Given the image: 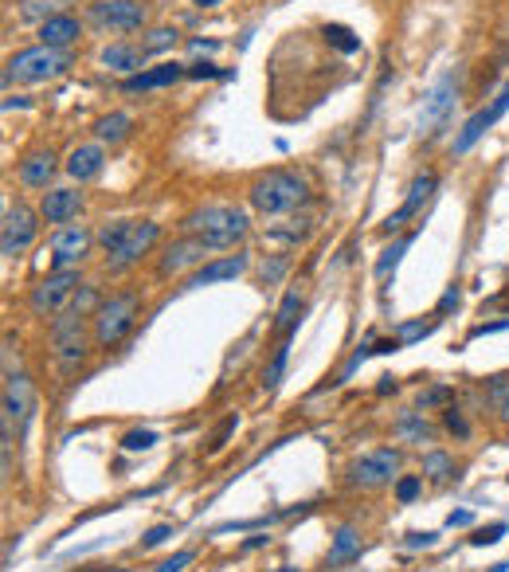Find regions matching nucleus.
<instances>
[{
	"label": "nucleus",
	"mask_w": 509,
	"mask_h": 572,
	"mask_svg": "<svg viewBox=\"0 0 509 572\" xmlns=\"http://www.w3.org/2000/svg\"><path fill=\"white\" fill-rule=\"evenodd\" d=\"M67 67H71V55L59 52V47H47V43L24 47V52H16L5 63V87H8V82H47V79H59Z\"/></svg>",
	"instance_id": "5"
},
{
	"label": "nucleus",
	"mask_w": 509,
	"mask_h": 572,
	"mask_svg": "<svg viewBox=\"0 0 509 572\" xmlns=\"http://www.w3.org/2000/svg\"><path fill=\"white\" fill-rule=\"evenodd\" d=\"M458 306V286H451V291L443 294V302H439V310H435V314H447V310H455Z\"/></svg>",
	"instance_id": "46"
},
{
	"label": "nucleus",
	"mask_w": 509,
	"mask_h": 572,
	"mask_svg": "<svg viewBox=\"0 0 509 572\" xmlns=\"http://www.w3.org/2000/svg\"><path fill=\"white\" fill-rule=\"evenodd\" d=\"M188 79V67L184 63H157V67H149V71H137V75H129L122 87L126 91H161V87H173V82H181Z\"/></svg>",
	"instance_id": "21"
},
{
	"label": "nucleus",
	"mask_w": 509,
	"mask_h": 572,
	"mask_svg": "<svg viewBox=\"0 0 509 572\" xmlns=\"http://www.w3.org/2000/svg\"><path fill=\"white\" fill-rule=\"evenodd\" d=\"M196 8H216V5H223V0H193Z\"/></svg>",
	"instance_id": "48"
},
{
	"label": "nucleus",
	"mask_w": 509,
	"mask_h": 572,
	"mask_svg": "<svg viewBox=\"0 0 509 572\" xmlns=\"http://www.w3.org/2000/svg\"><path fill=\"white\" fill-rule=\"evenodd\" d=\"M302 302H306V286H290L287 298H282V306H278V314H275V333H294V326H298V314H302Z\"/></svg>",
	"instance_id": "28"
},
{
	"label": "nucleus",
	"mask_w": 509,
	"mask_h": 572,
	"mask_svg": "<svg viewBox=\"0 0 509 572\" xmlns=\"http://www.w3.org/2000/svg\"><path fill=\"white\" fill-rule=\"evenodd\" d=\"M141 318V291H118L110 298H102V306L90 318V341L94 349L110 353L114 345H122L129 338V329Z\"/></svg>",
	"instance_id": "2"
},
{
	"label": "nucleus",
	"mask_w": 509,
	"mask_h": 572,
	"mask_svg": "<svg viewBox=\"0 0 509 572\" xmlns=\"http://www.w3.org/2000/svg\"><path fill=\"white\" fill-rule=\"evenodd\" d=\"M392 435L400 439V443L419 447V443H431L435 439V427L423 420V412H400L396 424H392Z\"/></svg>",
	"instance_id": "24"
},
{
	"label": "nucleus",
	"mask_w": 509,
	"mask_h": 572,
	"mask_svg": "<svg viewBox=\"0 0 509 572\" xmlns=\"http://www.w3.org/2000/svg\"><path fill=\"white\" fill-rule=\"evenodd\" d=\"M486 400H490L494 415H498L502 424H509V377H505V373L486 380Z\"/></svg>",
	"instance_id": "30"
},
{
	"label": "nucleus",
	"mask_w": 509,
	"mask_h": 572,
	"mask_svg": "<svg viewBox=\"0 0 509 572\" xmlns=\"http://www.w3.org/2000/svg\"><path fill=\"white\" fill-rule=\"evenodd\" d=\"M59 157L52 149H32V153H24L20 165H16V176H20V185L24 188H47V181L55 176V165Z\"/></svg>",
	"instance_id": "20"
},
{
	"label": "nucleus",
	"mask_w": 509,
	"mask_h": 572,
	"mask_svg": "<svg viewBox=\"0 0 509 572\" xmlns=\"http://www.w3.org/2000/svg\"><path fill=\"white\" fill-rule=\"evenodd\" d=\"M153 443H157V435H153V432H141V427H137V432H126V435H122V447H126V451H149Z\"/></svg>",
	"instance_id": "37"
},
{
	"label": "nucleus",
	"mask_w": 509,
	"mask_h": 572,
	"mask_svg": "<svg viewBox=\"0 0 509 572\" xmlns=\"http://www.w3.org/2000/svg\"><path fill=\"white\" fill-rule=\"evenodd\" d=\"M443 427H447L451 435H458V439H467V435H470L467 415H463V408H455V404H451V408H443Z\"/></svg>",
	"instance_id": "35"
},
{
	"label": "nucleus",
	"mask_w": 509,
	"mask_h": 572,
	"mask_svg": "<svg viewBox=\"0 0 509 572\" xmlns=\"http://www.w3.org/2000/svg\"><path fill=\"white\" fill-rule=\"evenodd\" d=\"M47 338H52V361L63 377L79 373L82 361H87L90 345H87V314H79V310H63V314L52 318V326H47Z\"/></svg>",
	"instance_id": "4"
},
{
	"label": "nucleus",
	"mask_w": 509,
	"mask_h": 572,
	"mask_svg": "<svg viewBox=\"0 0 509 572\" xmlns=\"http://www.w3.org/2000/svg\"><path fill=\"white\" fill-rule=\"evenodd\" d=\"M435 533H408V549H431Z\"/></svg>",
	"instance_id": "44"
},
{
	"label": "nucleus",
	"mask_w": 509,
	"mask_h": 572,
	"mask_svg": "<svg viewBox=\"0 0 509 572\" xmlns=\"http://www.w3.org/2000/svg\"><path fill=\"white\" fill-rule=\"evenodd\" d=\"M79 35H82V24L71 16V12H63V16H52L47 24H40V43L59 47V52H67V47L75 43Z\"/></svg>",
	"instance_id": "23"
},
{
	"label": "nucleus",
	"mask_w": 509,
	"mask_h": 572,
	"mask_svg": "<svg viewBox=\"0 0 509 572\" xmlns=\"http://www.w3.org/2000/svg\"><path fill=\"white\" fill-rule=\"evenodd\" d=\"M502 533H505V526L498 521V526H490V529H478L470 541H475V545H494V541H502Z\"/></svg>",
	"instance_id": "41"
},
{
	"label": "nucleus",
	"mask_w": 509,
	"mask_h": 572,
	"mask_svg": "<svg viewBox=\"0 0 509 572\" xmlns=\"http://www.w3.org/2000/svg\"><path fill=\"white\" fill-rule=\"evenodd\" d=\"M176 40H181L176 28H153L141 47H146V55H157V52H169V47H176Z\"/></svg>",
	"instance_id": "33"
},
{
	"label": "nucleus",
	"mask_w": 509,
	"mask_h": 572,
	"mask_svg": "<svg viewBox=\"0 0 509 572\" xmlns=\"http://www.w3.org/2000/svg\"><path fill=\"white\" fill-rule=\"evenodd\" d=\"M408 243H411V235H404V240H400V243L392 247V252H384V259H381V263H376V275H381V279H384V275H388V271H392V267L400 263V252H404V247H408Z\"/></svg>",
	"instance_id": "39"
},
{
	"label": "nucleus",
	"mask_w": 509,
	"mask_h": 572,
	"mask_svg": "<svg viewBox=\"0 0 509 572\" xmlns=\"http://www.w3.org/2000/svg\"><path fill=\"white\" fill-rule=\"evenodd\" d=\"M79 271H52V275H43L40 282L32 286V294H28V310L35 318H55V314H63V310L75 302V294H79Z\"/></svg>",
	"instance_id": "7"
},
{
	"label": "nucleus",
	"mask_w": 509,
	"mask_h": 572,
	"mask_svg": "<svg viewBox=\"0 0 509 572\" xmlns=\"http://www.w3.org/2000/svg\"><path fill=\"white\" fill-rule=\"evenodd\" d=\"M505 568H509V565H494V568H490V572H505Z\"/></svg>",
	"instance_id": "49"
},
{
	"label": "nucleus",
	"mask_w": 509,
	"mask_h": 572,
	"mask_svg": "<svg viewBox=\"0 0 509 572\" xmlns=\"http://www.w3.org/2000/svg\"><path fill=\"white\" fill-rule=\"evenodd\" d=\"M40 212H32L28 205H8L5 208V224H0V255L16 259L35 243L40 235Z\"/></svg>",
	"instance_id": "9"
},
{
	"label": "nucleus",
	"mask_w": 509,
	"mask_h": 572,
	"mask_svg": "<svg viewBox=\"0 0 509 572\" xmlns=\"http://www.w3.org/2000/svg\"><path fill=\"white\" fill-rule=\"evenodd\" d=\"M141 63H146V47H134V43H110L102 47V67L106 71H118V75H137Z\"/></svg>",
	"instance_id": "22"
},
{
	"label": "nucleus",
	"mask_w": 509,
	"mask_h": 572,
	"mask_svg": "<svg viewBox=\"0 0 509 572\" xmlns=\"http://www.w3.org/2000/svg\"><path fill=\"white\" fill-rule=\"evenodd\" d=\"M509 110V82H505V87H502V94H498V99H494L490 106H482V110L475 114V118H470V122L463 126V134H458L455 138V146H451V153H458V157H463V153L470 149V146H475V141L482 138V134H486V129L494 126V122H498V118Z\"/></svg>",
	"instance_id": "16"
},
{
	"label": "nucleus",
	"mask_w": 509,
	"mask_h": 572,
	"mask_svg": "<svg viewBox=\"0 0 509 572\" xmlns=\"http://www.w3.org/2000/svg\"><path fill=\"white\" fill-rule=\"evenodd\" d=\"M82 212V193L71 185H59V188H47L40 196V216L43 224H55V228H67L71 220H75Z\"/></svg>",
	"instance_id": "15"
},
{
	"label": "nucleus",
	"mask_w": 509,
	"mask_h": 572,
	"mask_svg": "<svg viewBox=\"0 0 509 572\" xmlns=\"http://www.w3.org/2000/svg\"><path fill=\"white\" fill-rule=\"evenodd\" d=\"M193 549H181V553H173V557H165V561L157 565V568H153V572H181L184 565H193Z\"/></svg>",
	"instance_id": "38"
},
{
	"label": "nucleus",
	"mask_w": 509,
	"mask_h": 572,
	"mask_svg": "<svg viewBox=\"0 0 509 572\" xmlns=\"http://www.w3.org/2000/svg\"><path fill=\"white\" fill-rule=\"evenodd\" d=\"M223 71L220 67H212V63H196V67H188V79H220Z\"/></svg>",
	"instance_id": "43"
},
{
	"label": "nucleus",
	"mask_w": 509,
	"mask_h": 572,
	"mask_svg": "<svg viewBox=\"0 0 509 572\" xmlns=\"http://www.w3.org/2000/svg\"><path fill=\"white\" fill-rule=\"evenodd\" d=\"M208 252H212V247L200 243L196 235H181V240H173V243L161 252L157 275H161V279H176V275H184V271L204 267V263H208Z\"/></svg>",
	"instance_id": "12"
},
{
	"label": "nucleus",
	"mask_w": 509,
	"mask_h": 572,
	"mask_svg": "<svg viewBox=\"0 0 509 572\" xmlns=\"http://www.w3.org/2000/svg\"><path fill=\"white\" fill-rule=\"evenodd\" d=\"M419 471H423V479L435 482V486H447V482L458 479V462L447 455V451H428L419 462Z\"/></svg>",
	"instance_id": "27"
},
{
	"label": "nucleus",
	"mask_w": 509,
	"mask_h": 572,
	"mask_svg": "<svg viewBox=\"0 0 509 572\" xmlns=\"http://www.w3.org/2000/svg\"><path fill=\"white\" fill-rule=\"evenodd\" d=\"M290 338H294V333H287V338L278 341V349L270 353V361L263 365V388H275L278 380H282V373H287V361H290Z\"/></svg>",
	"instance_id": "29"
},
{
	"label": "nucleus",
	"mask_w": 509,
	"mask_h": 572,
	"mask_svg": "<svg viewBox=\"0 0 509 572\" xmlns=\"http://www.w3.org/2000/svg\"><path fill=\"white\" fill-rule=\"evenodd\" d=\"M439 326V314L428 318V321H408V326H400V341H416V338H428V333Z\"/></svg>",
	"instance_id": "36"
},
{
	"label": "nucleus",
	"mask_w": 509,
	"mask_h": 572,
	"mask_svg": "<svg viewBox=\"0 0 509 572\" xmlns=\"http://www.w3.org/2000/svg\"><path fill=\"white\" fill-rule=\"evenodd\" d=\"M364 541H361V529L353 521H341V526L329 533V549H325V568H341V565H353L361 557Z\"/></svg>",
	"instance_id": "17"
},
{
	"label": "nucleus",
	"mask_w": 509,
	"mask_h": 572,
	"mask_svg": "<svg viewBox=\"0 0 509 572\" xmlns=\"http://www.w3.org/2000/svg\"><path fill=\"white\" fill-rule=\"evenodd\" d=\"M247 271V255L235 252V255H220V259H208L204 267H196L188 275L184 286H212V282H228V279H240Z\"/></svg>",
	"instance_id": "19"
},
{
	"label": "nucleus",
	"mask_w": 509,
	"mask_h": 572,
	"mask_svg": "<svg viewBox=\"0 0 509 572\" xmlns=\"http://www.w3.org/2000/svg\"><path fill=\"white\" fill-rule=\"evenodd\" d=\"M99 243L87 224H67L52 235V271H79V263L90 255V247Z\"/></svg>",
	"instance_id": "10"
},
{
	"label": "nucleus",
	"mask_w": 509,
	"mask_h": 572,
	"mask_svg": "<svg viewBox=\"0 0 509 572\" xmlns=\"http://www.w3.org/2000/svg\"><path fill=\"white\" fill-rule=\"evenodd\" d=\"M287 271V259H275L270 267H263V286H270V282H278V275Z\"/></svg>",
	"instance_id": "45"
},
{
	"label": "nucleus",
	"mask_w": 509,
	"mask_h": 572,
	"mask_svg": "<svg viewBox=\"0 0 509 572\" xmlns=\"http://www.w3.org/2000/svg\"><path fill=\"white\" fill-rule=\"evenodd\" d=\"M102 165H106V146L102 141H87V146H75L67 153V161H63V169L71 181H94V176L102 173Z\"/></svg>",
	"instance_id": "18"
},
{
	"label": "nucleus",
	"mask_w": 509,
	"mask_h": 572,
	"mask_svg": "<svg viewBox=\"0 0 509 572\" xmlns=\"http://www.w3.org/2000/svg\"><path fill=\"white\" fill-rule=\"evenodd\" d=\"M247 200H251V208L263 212V216H282V212H294L310 200V185L290 169H270V173L251 181Z\"/></svg>",
	"instance_id": "3"
},
{
	"label": "nucleus",
	"mask_w": 509,
	"mask_h": 572,
	"mask_svg": "<svg viewBox=\"0 0 509 572\" xmlns=\"http://www.w3.org/2000/svg\"><path fill=\"white\" fill-rule=\"evenodd\" d=\"M90 20L110 32H137L146 28L149 8L141 0H90Z\"/></svg>",
	"instance_id": "11"
},
{
	"label": "nucleus",
	"mask_w": 509,
	"mask_h": 572,
	"mask_svg": "<svg viewBox=\"0 0 509 572\" xmlns=\"http://www.w3.org/2000/svg\"><path fill=\"white\" fill-rule=\"evenodd\" d=\"M165 538H173V526H153L146 538H141V549H157Z\"/></svg>",
	"instance_id": "40"
},
{
	"label": "nucleus",
	"mask_w": 509,
	"mask_h": 572,
	"mask_svg": "<svg viewBox=\"0 0 509 572\" xmlns=\"http://www.w3.org/2000/svg\"><path fill=\"white\" fill-rule=\"evenodd\" d=\"M67 0H20V16L24 20H40L47 24L52 16H63Z\"/></svg>",
	"instance_id": "31"
},
{
	"label": "nucleus",
	"mask_w": 509,
	"mask_h": 572,
	"mask_svg": "<svg viewBox=\"0 0 509 572\" xmlns=\"http://www.w3.org/2000/svg\"><path fill=\"white\" fill-rule=\"evenodd\" d=\"M161 240V224H153V220H134L129 224V232L118 240V247H110L106 252V271L110 275H122V271L129 267H137L141 259H146L153 247H157Z\"/></svg>",
	"instance_id": "8"
},
{
	"label": "nucleus",
	"mask_w": 509,
	"mask_h": 572,
	"mask_svg": "<svg viewBox=\"0 0 509 572\" xmlns=\"http://www.w3.org/2000/svg\"><path fill=\"white\" fill-rule=\"evenodd\" d=\"M451 102H455V75H447V79L435 82V91L428 94V106H423V114H419V129L439 122V118L451 110Z\"/></svg>",
	"instance_id": "25"
},
{
	"label": "nucleus",
	"mask_w": 509,
	"mask_h": 572,
	"mask_svg": "<svg viewBox=\"0 0 509 572\" xmlns=\"http://www.w3.org/2000/svg\"><path fill=\"white\" fill-rule=\"evenodd\" d=\"M447 526H470V514H467V510H458V514L447 518Z\"/></svg>",
	"instance_id": "47"
},
{
	"label": "nucleus",
	"mask_w": 509,
	"mask_h": 572,
	"mask_svg": "<svg viewBox=\"0 0 509 572\" xmlns=\"http://www.w3.org/2000/svg\"><path fill=\"white\" fill-rule=\"evenodd\" d=\"M134 134V118L114 110V114H102L99 122H94V138L102 141V146H122V141Z\"/></svg>",
	"instance_id": "26"
},
{
	"label": "nucleus",
	"mask_w": 509,
	"mask_h": 572,
	"mask_svg": "<svg viewBox=\"0 0 509 572\" xmlns=\"http://www.w3.org/2000/svg\"><path fill=\"white\" fill-rule=\"evenodd\" d=\"M392 494H396V502H416V498L423 494V474H400L396 486H392Z\"/></svg>",
	"instance_id": "32"
},
{
	"label": "nucleus",
	"mask_w": 509,
	"mask_h": 572,
	"mask_svg": "<svg viewBox=\"0 0 509 572\" xmlns=\"http://www.w3.org/2000/svg\"><path fill=\"white\" fill-rule=\"evenodd\" d=\"M435 185H439V176H435L431 169H423L416 181H411V188H408V196H404V205H400L392 216H388L384 224H381V232L384 235H400L404 232V224L411 220V216H419V208L431 200V193H435Z\"/></svg>",
	"instance_id": "14"
},
{
	"label": "nucleus",
	"mask_w": 509,
	"mask_h": 572,
	"mask_svg": "<svg viewBox=\"0 0 509 572\" xmlns=\"http://www.w3.org/2000/svg\"><path fill=\"white\" fill-rule=\"evenodd\" d=\"M325 40L334 43V47H341V52H357V47H361L357 35H353L349 28H341V24H329V28H325Z\"/></svg>",
	"instance_id": "34"
},
{
	"label": "nucleus",
	"mask_w": 509,
	"mask_h": 572,
	"mask_svg": "<svg viewBox=\"0 0 509 572\" xmlns=\"http://www.w3.org/2000/svg\"><path fill=\"white\" fill-rule=\"evenodd\" d=\"M32 408H35V396H32L28 373H20V368L16 373H5V424H12L24 435L32 420Z\"/></svg>",
	"instance_id": "13"
},
{
	"label": "nucleus",
	"mask_w": 509,
	"mask_h": 572,
	"mask_svg": "<svg viewBox=\"0 0 509 572\" xmlns=\"http://www.w3.org/2000/svg\"><path fill=\"white\" fill-rule=\"evenodd\" d=\"M447 400V388H431V392H419V408L428 412V408H435V404H443Z\"/></svg>",
	"instance_id": "42"
},
{
	"label": "nucleus",
	"mask_w": 509,
	"mask_h": 572,
	"mask_svg": "<svg viewBox=\"0 0 509 572\" xmlns=\"http://www.w3.org/2000/svg\"><path fill=\"white\" fill-rule=\"evenodd\" d=\"M184 235H196L200 243H208L212 252H228V247L243 243L247 232H251V216L235 205H200L184 216Z\"/></svg>",
	"instance_id": "1"
},
{
	"label": "nucleus",
	"mask_w": 509,
	"mask_h": 572,
	"mask_svg": "<svg viewBox=\"0 0 509 572\" xmlns=\"http://www.w3.org/2000/svg\"><path fill=\"white\" fill-rule=\"evenodd\" d=\"M278 572H298V568H278Z\"/></svg>",
	"instance_id": "50"
},
{
	"label": "nucleus",
	"mask_w": 509,
	"mask_h": 572,
	"mask_svg": "<svg viewBox=\"0 0 509 572\" xmlns=\"http://www.w3.org/2000/svg\"><path fill=\"white\" fill-rule=\"evenodd\" d=\"M400 479V451L396 447H376L369 451V455L353 459L349 462V474L345 482L353 486V491H384V486H396Z\"/></svg>",
	"instance_id": "6"
}]
</instances>
